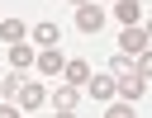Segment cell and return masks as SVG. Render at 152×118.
Listing matches in <instances>:
<instances>
[{"label": "cell", "mask_w": 152, "mask_h": 118, "mask_svg": "<svg viewBox=\"0 0 152 118\" xmlns=\"http://www.w3.org/2000/svg\"><path fill=\"white\" fill-rule=\"evenodd\" d=\"M142 33H147V38H152V19H147V24H142Z\"/></svg>", "instance_id": "18"}, {"label": "cell", "mask_w": 152, "mask_h": 118, "mask_svg": "<svg viewBox=\"0 0 152 118\" xmlns=\"http://www.w3.org/2000/svg\"><path fill=\"white\" fill-rule=\"evenodd\" d=\"M114 90H119V94H124V99H128V104H133V99H138V94H142V90H147V80H142V76H133V71H128V76H114Z\"/></svg>", "instance_id": "4"}, {"label": "cell", "mask_w": 152, "mask_h": 118, "mask_svg": "<svg viewBox=\"0 0 152 118\" xmlns=\"http://www.w3.org/2000/svg\"><path fill=\"white\" fill-rule=\"evenodd\" d=\"M76 28H81V33H100V28H104V9L90 5V0L76 5Z\"/></svg>", "instance_id": "1"}, {"label": "cell", "mask_w": 152, "mask_h": 118, "mask_svg": "<svg viewBox=\"0 0 152 118\" xmlns=\"http://www.w3.org/2000/svg\"><path fill=\"white\" fill-rule=\"evenodd\" d=\"M133 76H142V80L152 76V47H142V52L133 57Z\"/></svg>", "instance_id": "14"}, {"label": "cell", "mask_w": 152, "mask_h": 118, "mask_svg": "<svg viewBox=\"0 0 152 118\" xmlns=\"http://www.w3.org/2000/svg\"><path fill=\"white\" fill-rule=\"evenodd\" d=\"M10 66H14V71H28V66H33V47H28V42H10Z\"/></svg>", "instance_id": "7"}, {"label": "cell", "mask_w": 152, "mask_h": 118, "mask_svg": "<svg viewBox=\"0 0 152 118\" xmlns=\"http://www.w3.org/2000/svg\"><path fill=\"white\" fill-rule=\"evenodd\" d=\"M24 33H28V28H24L19 19H0V42H24Z\"/></svg>", "instance_id": "12"}, {"label": "cell", "mask_w": 152, "mask_h": 118, "mask_svg": "<svg viewBox=\"0 0 152 118\" xmlns=\"http://www.w3.org/2000/svg\"><path fill=\"white\" fill-rule=\"evenodd\" d=\"M71 5H86V0H71Z\"/></svg>", "instance_id": "20"}, {"label": "cell", "mask_w": 152, "mask_h": 118, "mask_svg": "<svg viewBox=\"0 0 152 118\" xmlns=\"http://www.w3.org/2000/svg\"><path fill=\"white\" fill-rule=\"evenodd\" d=\"M19 80L24 76H0V94H19Z\"/></svg>", "instance_id": "16"}, {"label": "cell", "mask_w": 152, "mask_h": 118, "mask_svg": "<svg viewBox=\"0 0 152 118\" xmlns=\"http://www.w3.org/2000/svg\"><path fill=\"white\" fill-rule=\"evenodd\" d=\"M43 104H48L43 80H19V109H43Z\"/></svg>", "instance_id": "3"}, {"label": "cell", "mask_w": 152, "mask_h": 118, "mask_svg": "<svg viewBox=\"0 0 152 118\" xmlns=\"http://www.w3.org/2000/svg\"><path fill=\"white\" fill-rule=\"evenodd\" d=\"M33 66H38V76H57V71H62L66 61H62V57H57L52 47H43V57H33Z\"/></svg>", "instance_id": "8"}, {"label": "cell", "mask_w": 152, "mask_h": 118, "mask_svg": "<svg viewBox=\"0 0 152 118\" xmlns=\"http://www.w3.org/2000/svg\"><path fill=\"white\" fill-rule=\"evenodd\" d=\"M114 14H119V24H124V28L142 19V9H138V0H119V5H114Z\"/></svg>", "instance_id": "11"}, {"label": "cell", "mask_w": 152, "mask_h": 118, "mask_svg": "<svg viewBox=\"0 0 152 118\" xmlns=\"http://www.w3.org/2000/svg\"><path fill=\"white\" fill-rule=\"evenodd\" d=\"M57 118H76V113H57Z\"/></svg>", "instance_id": "19"}, {"label": "cell", "mask_w": 152, "mask_h": 118, "mask_svg": "<svg viewBox=\"0 0 152 118\" xmlns=\"http://www.w3.org/2000/svg\"><path fill=\"white\" fill-rule=\"evenodd\" d=\"M109 71H114V76H128V71H133V57H124V52H119V57L109 61Z\"/></svg>", "instance_id": "15"}, {"label": "cell", "mask_w": 152, "mask_h": 118, "mask_svg": "<svg viewBox=\"0 0 152 118\" xmlns=\"http://www.w3.org/2000/svg\"><path fill=\"white\" fill-rule=\"evenodd\" d=\"M100 118H138V113H133V104H128V99H119V104H114V99H104V113H100Z\"/></svg>", "instance_id": "13"}, {"label": "cell", "mask_w": 152, "mask_h": 118, "mask_svg": "<svg viewBox=\"0 0 152 118\" xmlns=\"http://www.w3.org/2000/svg\"><path fill=\"white\" fill-rule=\"evenodd\" d=\"M76 99H81V90H76V85H62V90L52 94V109H57V113H76Z\"/></svg>", "instance_id": "6"}, {"label": "cell", "mask_w": 152, "mask_h": 118, "mask_svg": "<svg viewBox=\"0 0 152 118\" xmlns=\"http://www.w3.org/2000/svg\"><path fill=\"white\" fill-rule=\"evenodd\" d=\"M142 47H152V38H147V33L138 28V24H128V28L119 33V52H124V57H138Z\"/></svg>", "instance_id": "2"}, {"label": "cell", "mask_w": 152, "mask_h": 118, "mask_svg": "<svg viewBox=\"0 0 152 118\" xmlns=\"http://www.w3.org/2000/svg\"><path fill=\"white\" fill-rule=\"evenodd\" d=\"M62 76H66V85H76V90H81V85L90 80V61H81V57H76V61H66V66H62Z\"/></svg>", "instance_id": "5"}, {"label": "cell", "mask_w": 152, "mask_h": 118, "mask_svg": "<svg viewBox=\"0 0 152 118\" xmlns=\"http://www.w3.org/2000/svg\"><path fill=\"white\" fill-rule=\"evenodd\" d=\"M33 42H38V47H57V42H62V28H57V24H38V28H33Z\"/></svg>", "instance_id": "9"}, {"label": "cell", "mask_w": 152, "mask_h": 118, "mask_svg": "<svg viewBox=\"0 0 152 118\" xmlns=\"http://www.w3.org/2000/svg\"><path fill=\"white\" fill-rule=\"evenodd\" d=\"M86 85H90V94H95L100 104H104V99H114V76H90Z\"/></svg>", "instance_id": "10"}, {"label": "cell", "mask_w": 152, "mask_h": 118, "mask_svg": "<svg viewBox=\"0 0 152 118\" xmlns=\"http://www.w3.org/2000/svg\"><path fill=\"white\" fill-rule=\"evenodd\" d=\"M0 118H19V109L14 104H0Z\"/></svg>", "instance_id": "17"}]
</instances>
